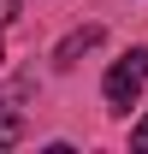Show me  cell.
I'll list each match as a JSON object with an SVG mask.
<instances>
[{
    "label": "cell",
    "instance_id": "1",
    "mask_svg": "<svg viewBox=\"0 0 148 154\" xmlns=\"http://www.w3.org/2000/svg\"><path fill=\"white\" fill-rule=\"evenodd\" d=\"M142 83H148V48H130L125 59H113L107 77H101V95H107L113 113H130V101L142 95Z\"/></svg>",
    "mask_w": 148,
    "mask_h": 154
},
{
    "label": "cell",
    "instance_id": "2",
    "mask_svg": "<svg viewBox=\"0 0 148 154\" xmlns=\"http://www.w3.org/2000/svg\"><path fill=\"white\" fill-rule=\"evenodd\" d=\"M101 36H107L101 24H83V30H71V36H65V42L54 48V65H59V71H71V65H77L83 54H89V48H101Z\"/></svg>",
    "mask_w": 148,
    "mask_h": 154
},
{
    "label": "cell",
    "instance_id": "3",
    "mask_svg": "<svg viewBox=\"0 0 148 154\" xmlns=\"http://www.w3.org/2000/svg\"><path fill=\"white\" fill-rule=\"evenodd\" d=\"M12 142H24V119L12 113V101H0V148H12Z\"/></svg>",
    "mask_w": 148,
    "mask_h": 154
},
{
    "label": "cell",
    "instance_id": "4",
    "mask_svg": "<svg viewBox=\"0 0 148 154\" xmlns=\"http://www.w3.org/2000/svg\"><path fill=\"white\" fill-rule=\"evenodd\" d=\"M18 24V0H0V30H12Z\"/></svg>",
    "mask_w": 148,
    "mask_h": 154
},
{
    "label": "cell",
    "instance_id": "5",
    "mask_svg": "<svg viewBox=\"0 0 148 154\" xmlns=\"http://www.w3.org/2000/svg\"><path fill=\"white\" fill-rule=\"evenodd\" d=\"M130 148H136V154H148V119L136 125V131H130Z\"/></svg>",
    "mask_w": 148,
    "mask_h": 154
},
{
    "label": "cell",
    "instance_id": "6",
    "mask_svg": "<svg viewBox=\"0 0 148 154\" xmlns=\"http://www.w3.org/2000/svg\"><path fill=\"white\" fill-rule=\"evenodd\" d=\"M0 59H6V48H0Z\"/></svg>",
    "mask_w": 148,
    "mask_h": 154
}]
</instances>
